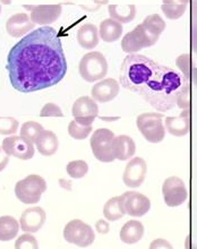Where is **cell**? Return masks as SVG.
Listing matches in <instances>:
<instances>
[{
    "instance_id": "1f68e13d",
    "label": "cell",
    "mask_w": 197,
    "mask_h": 249,
    "mask_svg": "<svg viewBox=\"0 0 197 249\" xmlns=\"http://www.w3.org/2000/svg\"><path fill=\"white\" fill-rule=\"evenodd\" d=\"M18 120L13 117H0V135L9 136L14 135L18 129Z\"/></svg>"
},
{
    "instance_id": "d4e9b609",
    "label": "cell",
    "mask_w": 197,
    "mask_h": 249,
    "mask_svg": "<svg viewBox=\"0 0 197 249\" xmlns=\"http://www.w3.org/2000/svg\"><path fill=\"white\" fill-rule=\"evenodd\" d=\"M108 12L110 18L122 24H127L134 20L136 16V6L135 5H109Z\"/></svg>"
},
{
    "instance_id": "e575fe53",
    "label": "cell",
    "mask_w": 197,
    "mask_h": 249,
    "mask_svg": "<svg viewBox=\"0 0 197 249\" xmlns=\"http://www.w3.org/2000/svg\"><path fill=\"white\" fill-rule=\"evenodd\" d=\"M94 227H95L96 232L100 234H107V233H109V231H110V226H109L108 221H106L103 219L96 221Z\"/></svg>"
},
{
    "instance_id": "6da1fadb",
    "label": "cell",
    "mask_w": 197,
    "mask_h": 249,
    "mask_svg": "<svg viewBox=\"0 0 197 249\" xmlns=\"http://www.w3.org/2000/svg\"><path fill=\"white\" fill-rule=\"evenodd\" d=\"M10 84L20 93L53 88L67 74V60L59 33L50 26L26 34L7 56Z\"/></svg>"
},
{
    "instance_id": "836d02e7",
    "label": "cell",
    "mask_w": 197,
    "mask_h": 249,
    "mask_svg": "<svg viewBox=\"0 0 197 249\" xmlns=\"http://www.w3.org/2000/svg\"><path fill=\"white\" fill-rule=\"evenodd\" d=\"M40 116L42 118H53V117L54 118H63L64 113L61 111L59 106H57L56 103L49 102L42 107L40 111Z\"/></svg>"
},
{
    "instance_id": "b9f144b4",
    "label": "cell",
    "mask_w": 197,
    "mask_h": 249,
    "mask_svg": "<svg viewBox=\"0 0 197 249\" xmlns=\"http://www.w3.org/2000/svg\"><path fill=\"white\" fill-rule=\"evenodd\" d=\"M0 14H1V6H0Z\"/></svg>"
},
{
    "instance_id": "8992f818",
    "label": "cell",
    "mask_w": 197,
    "mask_h": 249,
    "mask_svg": "<svg viewBox=\"0 0 197 249\" xmlns=\"http://www.w3.org/2000/svg\"><path fill=\"white\" fill-rule=\"evenodd\" d=\"M162 112H144L137 117L136 126L145 140L158 144L164 140L165 127Z\"/></svg>"
},
{
    "instance_id": "3957f363",
    "label": "cell",
    "mask_w": 197,
    "mask_h": 249,
    "mask_svg": "<svg viewBox=\"0 0 197 249\" xmlns=\"http://www.w3.org/2000/svg\"><path fill=\"white\" fill-rule=\"evenodd\" d=\"M160 67L161 64L144 54L129 53L120 67L119 83L128 91L141 95Z\"/></svg>"
},
{
    "instance_id": "cb8c5ba5",
    "label": "cell",
    "mask_w": 197,
    "mask_h": 249,
    "mask_svg": "<svg viewBox=\"0 0 197 249\" xmlns=\"http://www.w3.org/2000/svg\"><path fill=\"white\" fill-rule=\"evenodd\" d=\"M123 24L112 18L102 20L99 26V36L107 43L116 42L123 36Z\"/></svg>"
},
{
    "instance_id": "60d3db41",
    "label": "cell",
    "mask_w": 197,
    "mask_h": 249,
    "mask_svg": "<svg viewBox=\"0 0 197 249\" xmlns=\"http://www.w3.org/2000/svg\"><path fill=\"white\" fill-rule=\"evenodd\" d=\"M10 3H12V0H0V6L10 5Z\"/></svg>"
},
{
    "instance_id": "7c38bea8",
    "label": "cell",
    "mask_w": 197,
    "mask_h": 249,
    "mask_svg": "<svg viewBox=\"0 0 197 249\" xmlns=\"http://www.w3.org/2000/svg\"><path fill=\"white\" fill-rule=\"evenodd\" d=\"M2 148L9 157L19 160H31L36 153V147L32 142L19 136H8L2 141Z\"/></svg>"
},
{
    "instance_id": "7402d4cb",
    "label": "cell",
    "mask_w": 197,
    "mask_h": 249,
    "mask_svg": "<svg viewBox=\"0 0 197 249\" xmlns=\"http://www.w3.org/2000/svg\"><path fill=\"white\" fill-rule=\"evenodd\" d=\"M39 153L43 157H53L59 148V140L57 135L51 130L44 129L36 142Z\"/></svg>"
},
{
    "instance_id": "4316f807",
    "label": "cell",
    "mask_w": 197,
    "mask_h": 249,
    "mask_svg": "<svg viewBox=\"0 0 197 249\" xmlns=\"http://www.w3.org/2000/svg\"><path fill=\"white\" fill-rule=\"evenodd\" d=\"M123 204L120 202V197L115 196L108 199L103 206V215L108 221H118L125 215Z\"/></svg>"
},
{
    "instance_id": "30bf717a",
    "label": "cell",
    "mask_w": 197,
    "mask_h": 249,
    "mask_svg": "<svg viewBox=\"0 0 197 249\" xmlns=\"http://www.w3.org/2000/svg\"><path fill=\"white\" fill-rule=\"evenodd\" d=\"M162 195L164 203L169 207H178L184 204L188 198L187 188L182 179L176 176L169 177L162 185Z\"/></svg>"
},
{
    "instance_id": "277c9868",
    "label": "cell",
    "mask_w": 197,
    "mask_h": 249,
    "mask_svg": "<svg viewBox=\"0 0 197 249\" xmlns=\"http://www.w3.org/2000/svg\"><path fill=\"white\" fill-rule=\"evenodd\" d=\"M161 34L155 32L150 26L142 22L141 24L126 33L122 40V49L126 53H137L145 48L153 47L158 42Z\"/></svg>"
},
{
    "instance_id": "ba28073f",
    "label": "cell",
    "mask_w": 197,
    "mask_h": 249,
    "mask_svg": "<svg viewBox=\"0 0 197 249\" xmlns=\"http://www.w3.org/2000/svg\"><path fill=\"white\" fill-rule=\"evenodd\" d=\"M113 138H115V134L108 128H99L93 133L90 140V145L96 160L103 163H110L116 160L112 150Z\"/></svg>"
},
{
    "instance_id": "44dd1931",
    "label": "cell",
    "mask_w": 197,
    "mask_h": 249,
    "mask_svg": "<svg viewBox=\"0 0 197 249\" xmlns=\"http://www.w3.org/2000/svg\"><path fill=\"white\" fill-rule=\"evenodd\" d=\"M76 39L79 46L83 49L86 50H92L99 44L100 36H99V30L94 24L86 23L84 25H82L77 30L76 33Z\"/></svg>"
},
{
    "instance_id": "7a4b0ae2",
    "label": "cell",
    "mask_w": 197,
    "mask_h": 249,
    "mask_svg": "<svg viewBox=\"0 0 197 249\" xmlns=\"http://www.w3.org/2000/svg\"><path fill=\"white\" fill-rule=\"evenodd\" d=\"M141 96L152 108L162 113L177 106L181 109H189L188 78L175 68L161 65Z\"/></svg>"
},
{
    "instance_id": "d6a6232c",
    "label": "cell",
    "mask_w": 197,
    "mask_h": 249,
    "mask_svg": "<svg viewBox=\"0 0 197 249\" xmlns=\"http://www.w3.org/2000/svg\"><path fill=\"white\" fill-rule=\"evenodd\" d=\"M15 249H37L39 248V244H37L36 238L32 236L30 232H25L22 236L17 238L15 246Z\"/></svg>"
},
{
    "instance_id": "f1b7e54d",
    "label": "cell",
    "mask_w": 197,
    "mask_h": 249,
    "mask_svg": "<svg viewBox=\"0 0 197 249\" xmlns=\"http://www.w3.org/2000/svg\"><path fill=\"white\" fill-rule=\"evenodd\" d=\"M92 130H93L92 124L86 126V124H82L77 123L75 119L72 120V122L68 124V134L69 136L74 138V140H77V141L86 140V138L90 136V134L92 133Z\"/></svg>"
},
{
    "instance_id": "f546056e",
    "label": "cell",
    "mask_w": 197,
    "mask_h": 249,
    "mask_svg": "<svg viewBox=\"0 0 197 249\" xmlns=\"http://www.w3.org/2000/svg\"><path fill=\"white\" fill-rule=\"evenodd\" d=\"M66 171L72 179L84 178L89 172V164L84 160H74L68 162Z\"/></svg>"
},
{
    "instance_id": "52a82bcc",
    "label": "cell",
    "mask_w": 197,
    "mask_h": 249,
    "mask_svg": "<svg viewBox=\"0 0 197 249\" xmlns=\"http://www.w3.org/2000/svg\"><path fill=\"white\" fill-rule=\"evenodd\" d=\"M47 190V181L39 175H30L15 185L17 199L26 205H33L40 202L41 196Z\"/></svg>"
},
{
    "instance_id": "d590c367",
    "label": "cell",
    "mask_w": 197,
    "mask_h": 249,
    "mask_svg": "<svg viewBox=\"0 0 197 249\" xmlns=\"http://www.w3.org/2000/svg\"><path fill=\"white\" fill-rule=\"evenodd\" d=\"M9 163V155L3 151L2 146H0V172L6 169Z\"/></svg>"
},
{
    "instance_id": "74e56055",
    "label": "cell",
    "mask_w": 197,
    "mask_h": 249,
    "mask_svg": "<svg viewBox=\"0 0 197 249\" xmlns=\"http://www.w3.org/2000/svg\"><path fill=\"white\" fill-rule=\"evenodd\" d=\"M59 184L66 190H71L72 187V182L68 181V180H66V179H59Z\"/></svg>"
},
{
    "instance_id": "2e32d148",
    "label": "cell",
    "mask_w": 197,
    "mask_h": 249,
    "mask_svg": "<svg viewBox=\"0 0 197 249\" xmlns=\"http://www.w3.org/2000/svg\"><path fill=\"white\" fill-rule=\"evenodd\" d=\"M61 13L63 6L60 3L56 5H37L32 7L30 14V18L36 25L47 26L57 22Z\"/></svg>"
},
{
    "instance_id": "83f0119b",
    "label": "cell",
    "mask_w": 197,
    "mask_h": 249,
    "mask_svg": "<svg viewBox=\"0 0 197 249\" xmlns=\"http://www.w3.org/2000/svg\"><path fill=\"white\" fill-rule=\"evenodd\" d=\"M44 130L42 124L33 122V120H30V122H26L22 124L20 127V136L26 138L27 141L32 142L33 144H36L37 137L40 136V134Z\"/></svg>"
},
{
    "instance_id": "ab89813d",
    "label": "cell",
    "mask_w": 197,
    "mask_h": 249,
    "mask_svg": "<svg viewBox=\"0 0 197 249\" xmlns=\"http://www.w3.org/2000/svg\"><path fill=\"white\" fill-rule=\"evenodd\" d=\"M94 1V3L96 6H105V5H108L109 0H93Z\"/></svg>"
},
{
    "instance_id": "5b68a950",
    "label": "cell",
    "mask_w": 197,
    "mask_h": 249,
    "mask_svg": "<svg viewBox=\"0 0 197 249\" xmlns=\"http://www.w3.org/2000/svg\"><path fill=\"white\" fill-rule=\"evenodd\" d=\"M109 65L105 54L100 51H90L83 56L78 65V72L85 82L94 83L103 79L108 74Z\"/></svg>"
},
{
    "instance_id": "8fae6325",
    "label": "cell",
    "mask_w": 197,
    "mask_h": 249,
    "mask_svg": "<svg viewBox=\"0 0 197 249\" xmlns=\"http://www.w3.org/2000/svg\"><path fill=\"white\" fill-rule=\"evenodd\" d=\"M119 197L124 211L127 215L131 217L144 216L151 209L150 199L144 194L129 190V192L122 194Z\"/></svg>"
},
{
    "instance_id": "4fadbf2b",
    "label": "cell",
    "mask_w": 197,
    "mask_h": 249,
    "mask_svg": "<svg viewBox=\"0 0 197 249\" xmlns=\"http://www.w3.org/2000/svg\"><path fill=\"white\" fill-rule=\"evenodd\" d=\"M72 113L76 122L89 126L93 124L99 115L98 102L92 96H81L72 105Z\"/></svg>"
},
{
    "instance_id": "ffe728a7",
    "label": "cell",
    "mask_w": 197,
    "mask_h": 249,
    "mask_svg": "<svg viewBox=\"0 0 197 249\" xmlns=\"http://www.w3.org/2000/svg\"><path fill=\"white\" fill-rule=\"evenodd\" d=\"M112 150L117 160L126 161L136 153V144L128 135H118L113 138Z\"/></svg>"
},
{
    "instance_id": "4dcf8cb0",
    "label": "cell",
    "mask_w": 197,
    "mask_h": 249,
    "mask_svg": "<svg viewBox=\"0 0 197 249\" xmlns=\"http://www.w3.org/2000/svg\"><path fill=\"white\" fill-rule=\"evenodd\" d=\"M186 9H187V5H182V3H162L161 5V10L164 16L172 20L180 18L185 14Z\"/></svg>"
},
{
    "instance_id": "5bb4252c",
    "label": "cell",
    "mask_w": 197,
    "mask_h": 249,
    "mask_svg": "<svg viewBox=\"0 0 197 249\" xmlns=\"http://www.w3.org/2000/svg\"><path fill=\"white\" fill-rule=\"evenodd\" d=\"M147 174V164L143 158L136 157L127 163L123 175V181L126 187L135 189L143 185Z\"/></svg>"
},
{
    "instance_id": "9c48e42d",
    "label": "cell",
    "mask_w": 197,
    "mask_h": 249,
    "mask_svg": "<svg viewBox=\"0 0 197 249\" xmlns=\"http://www.w3.org/2000/svg\"><path fill=\"white\" fill-rule=\"evenodd\" d=\"M63 234L68 244L79 248L90 247L95 240V232L92 227L78 219L69 221L64 228Z\"/></svg>"
},
{
    "instance_id": "e0dca14e",
    "label": "cell",
    "mask_w": 197,
    "mask_h": 249,
    "mask_svg": "<svg viewBox=\"0 0 197 249\" xmlns=\"http://www.w3.org/2000/svg\"><path fill=\"white\" fill-rule=\"evenodd\" d=\"M120 85L115 78H103L96 82L91 89V96L99 103H108L119 94Z\"/></svg>"
},
{
    "instance_id": "d6986e66",
    "label": "cell",
    "mask_w": 197,
    "mask_h": 249,
    "mask_svg": "<svg viewBox=\"0 0 197 249\" xmlns=\"http://www.w3.org/2000/svg\"><path fill=\"white\" fill-rule=\"evenodd\" d=\"M191 112L189 109H184L178 117H165L164 127L172 136L184 137L191 129Z\"/></svg>"
},
{
    "instance_id": "f35d334b",
    "label": "cell",
    "mask_w": 197,
    "mask_h": 249,
    "mask_svg": "<svg viewBox=\"0 0 197 249\" xmlns=\"http://www.w3.org/2000/svg\"><path fill=\"white\" fill-rule=\"evenodd\" d=\"M189 0H162V3H182V5H188Z\"/></svg>"
},
{
    "instance_id": "8d00e7d4",
    "label": "cell",
    "mask_w": 197,
    "mask_h": 249,
    "mask_svg": "<svg viewBox=\"0 0 197 249\" xmlns=\"http://www.w3.org/2000/svg\"><path fill=\"white\" fill-rule=\"evenodd\" d=\"M161 247H163V248H172L171 245L169 244L168 241H165L163 239L154 240L153 243L151 244V246H150V248H161Z\"/></svg>"
},
{
    "instance_id": "484cf974",
    "label": "cell",
    "mask_w": 197,
    "mask_h": 249,
    "mask_svg": "<svg viewBox=\"0 0 197 249\" xmlns=\"http://www.w3.org/2000/svg\"><path fill=\"white\" fill-rule=\"evenodd\" d=\"M20 229V224L14 216H0V241L15 239Z\"/></svg>"
},
{
    "instance_id": "ac0fdd59",
    "label": "cell",
    "mask_w": 197,
    "mask_h": 249,
    "mask_svg": "<svg viewBox=\"0 0 197 249\" xmlns=\"http://www.w3.org/2000/svg\"><path fill=\"white\" fill-rule=\"evenodd\" d=\"M36 26L26 13H18L10 16L6 22V31L12 37H20Z\"/></svg>"
},
{
    "instance_id": "9a60e30c",
    "label": "cell",
    "mask_w": 197,
    "mask_h": 249,
    "mask_svg": "<svg viewBox=\"0 0 197 249\" xmlns=\"http://www.w3.org/2000/svg\"><path fill=\"white\" fill-rule=\"evenodd\" d=\"M47 221V213L42 207L32 206L22 213L19 219L20 229L24 232L36 233L44 226Z\"/></svg>"
},
{
    "instance_id": "603a6c76",
    "label": "cell",
    "mask_w": 197,
    "mask_h": 249,
    "mask_svg": "<svg viewBox=\"0 0 197 249\" xmlns=\"http://www.w3.org/2000/svg\"><path fill=\"white\" fill-rule=\"evenodd\" d=\"M144 226L138 220H129L120 230V240L126 245H135L144 236Z\"/></svg>"
}]
</instances>
